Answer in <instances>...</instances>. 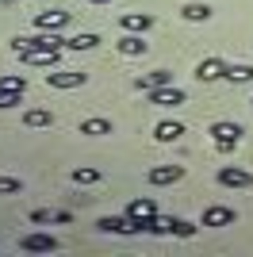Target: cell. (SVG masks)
Returning a JSON list of instances; mask_svg holds the SVG:
<instances>
[{"label":"cell","instance_id":"obj_1","mask_svg":"<svg viewBox=\"0 0 253 257\" xmlns=\"http://www.w3.org/2000/svg\"><path fill=\"white\" fill-rule=\"evenodd\" d=\"M62 39L58 31H39V35H20V39H12V50L16 54H27V50H62Z\"/></svg>","mask_w":253,"mask_h":257},{"label":"cell","instance_id":"obj_2","mask_svg":"<svg viewBox=\"0 0 253 257\" xmlns=\"http://www.w3.org/2000/svg\"><path fill=\"white\" fill-rule=\"evenodd\" d=\"M211 139H215V150L219 154H230L238 142H242V123H226V119H219V123H211V131H207Z\"/></svg>","mask_w":253,"mask_h":257},{"label":"cell","instance_id":"obj_3","mask_svg":"<svg viewBox=\"0 0 253 257\" xmlns=\"http://www.w3.org/2000/svg\"><path fill=\"white\" fill-rule=\"evenodd\" d=\"M184 88H177V85H161V88H150V104L154 107H180L184 104Z\"/></svg>","mask_w":253,"mask_h":257},{"label":"cell","instance_id":"obj_4","mask_svg":"<svg viewBox=\"0 0 253 257\" xmlns=\"http://www.w3.org/2000/svg\"><path fill=\"white\" fill-rule=\"evenodd\" d=\"M219 184L222 188H253V173L238 169V165H222L219 169Z\"/></svg>","mask_w":253,"mask_h":257},{"label":"cell","instance_id":"obj_5","mask_svg":"<svg viewBox=\"0 0 253 257\" xmlns=\"http://www.w3.org/2000/svg\"><path fill=\"white\" fill-rule=\"evenodd\" d=\"M20 249L23 253H54V249H58V238L54 234H23Z\"/></svg>","mask_w":253,"mask_h":257},{"label":"cell","instance_id":"obj_6","mask_svg":"<svg viewBox=\"0 0 253 257\" xmlns=\"http://www.w3.org/2000/svg\"><path fill=\"white\" fill-rule=\"evenodd\" d=\"M96 226H100L104 234H131V230H138L131 215H104V219H100Z\"/></svg>","mask_w":253,"mask_h":257},{"label":"cell","instance_id":"obj_7","mask_svg":"<svg viewBox=\"0 0 253 257\" xmlns=\"http://www.w3.org/2000/svg\"><path fill=\"white\" fill-rule=\"evenodd\" d=\"M65 23H69V12H62V8H50V12H39V16H35V27H39V31H62Z\"/></svg>","mask_w":253,"mask_h":257},{"label":"cell","instance_id":"obj_8","mask_svg":"<svg viewBox=\"0 0 253 257\" xmlns=\"http://www.w3.org/2000/svg\"><path fill=\"white\" fill-rule=\"evenodd\" d=\"M46 81H50L54 88H81L88 77L77 73V69H54V73H46Z\"/></svg>","mask_w":253,"mask_h":257},{"label":"cell","instance_id":"obj_9","mask_svg":"<svg viewBox=\"0 0 253 257\" xmlns=\"http://www.w3.org/2000/svg\"><path fill=\"white\" fill-rule=\"evenodd\" d=\"M196 77H200L203 85H207V81H219V77H226V62H222V58H203V62L196 65Z\"/></svg>","mask_w":253,"mask_h":257},{"label":"cell","instance_id":"obj_10","mask_svg":"<svg viewBox=\"0 0 253 257\" xmlns=\"http://www.w3.org/2000/svg\"><path fill=\"white\" fill-rule=\"evenodd\" d=\"M115 50L126 54V58H138V54H146V50H150V43H146L138 31H131V35H123V39L115 43Z\"/></svg>","mask_w":253,"mask_h":257},{"label":"cell","instance_id":"obj_11","mask_svg":"<svg viewBox=\"0 0 253 257\" xmlns=\"http://www.w3.org/2000/svg\"><path fill=\"white\" fill-rule=\"evenodd\" d=\"M203 226H234V207H222V204L207 207L203 211Z\"/></svg>","mask_w":253,"mask_h":257},{"label":"cell","instance_id":"obj_12","mask_svg":"<svg viewBox=\"0 0 253 257\" xmlns=\"http://www.w3.org/2000/svg\"><path fill=\"white\" fill-rule=\"evenodd\" d=\"M138 88H142V92H150V88H161V85H173V73H169V69H150V73H142L135 81Z\"/></svg>","mask_w":253,"mask_h":257},{"label":"cell","instance_id":"obj_13","mask_svg":"<svg viewBox=\"0 0 253 257\" xmlns=\"http://www.w3.org/2000/svg\"><path fill=\"white\" fill-rule=\"evenodd\" d=\"M180 177H184L180 165H154L150 169V184H177Z\"/></svg>","mask_w":253,"mask_h":257},{"label":"cell","instance_id":"obj_14","mask_svg":"<svg viewBox=\"0 0 253 257\" xmlns=\"http://www.w3.org/2000/svg\"><path fill=\"white\" fill-rule=\"evenodd\" d=\"M126 27V31H138V35H146L150 27H154V16H150V12H126L123 20H119Z\"/></svg>","mask_w":253,"mask_h":257},{"label":"cell","instance_id":"obj_15","mask_svg":"<svg viewBox=\"0 0 253 257\" xmlns=\"http://www.w3.org/2000/svg\"><path fill=\"white\" fill-rule=\"evenodd\" d=\"M58 54L62 50H27V54H20L27 65H42V69H54L58 65Z\"/></svg>","mask_w":253,"mask_h":257},{"label":"cell","instance_id":"obj_16","mask_svg":"<svg viewBox=\"0 0 253 257\" xmlns=\"http://www.w3.org/2000/svg\"><path fill=\"white\" fill-rule=\"evenodd\" d=\"M180 135H184V123H177V119H165V123L154 127V139L158 142H177Z\"/></svg>","mask_w":253,"mask_h":257},{"label":"cell","instance_id":"obj_17","mask_svg":"<svg viewBox=\"0 0 253 257\" xmlns=\"http://www.w3.org/2000/svg\"><path fill=\"white\" fill-rule=\"evenodd\" d=\"M180 16H184L188 23H207L211 20V8H207V4H200V0H192V4L180 8Z\"/></svg>","mask_w":253,"mask_h":257},{"label":"cell","instance_id":"obj_18","mask_svg":"<svg viewBox=\"0 0 253 257\" xmlns=\"http://www.w3.org/2000/svg\"><path fill=\"white\" fill-rule=\"evenodd\" d=\"M23 123H27L31 131H39V127H50V123H54V115L46 111V107H31V111L23 115Z\"/></svg>","mask_w":253,"mask_h":257},{"label":"cell","instance_id":"obj_19","mask_svg":"<svg viewBox=\"0 0 253 257\" xmlns=\"http://www.w3.org/2000/svg\"><path fill=\"white\" fill-rule=\"evenodd\" d=\"M65 46H69V50H96V46H100V39H96L92 31H84V35H73V39H65Z\"/></svg>","mask_w":253,"mask_h":257},{"label":"cell","instance_id":"obj_20","mask_svg":"<svg viewBox=\"0 0 253 257\" xmlns=\"http://www.w3.org/2000/svg\"><path fill=\"white\" fill-rule=\"evenodd\" d=\"M226 81L230 85H245V81H253V65H226Z\"/></svg>","mask_w":253,"mask_h":257},{"label":"cell","instance_id":"obj_21","mask_svg":"<svg viewBox=\"0 0 253 257\" xmlns=\"http://www.w3.org/2000/svg\"><path fill=\"white\" fill-rule=\"evenodd\" d=\"M81 135H111V119H84L81 123Z\"/></svg>","mask_w":253,"mask_h":257},{"label":"cell","instance_id":"obj_22","mask_svg":"<svg viewBox=\"0 0 253 257\" xmlns=\"http://www.w3.org/2000/svg\"><path fill=\"white\" fill-rule=\"evenodd\" d=\"M165 223H169V234H177V238L196 234V223H188V219H165Z\"/></svg>","mask_w":253,"mask_h":257},{"label":"cell","instance_id":"obj_23","mask_svg":"<svg viewBox=\"0 0 253 257\" xmlns=\"http://www.w3.org/2000/svg\"><path fill=\"white\" fill-rule=\"evenodd\" d=\"M0 92H27V77H0Z\"/></svg>","mask_w":253,"mask_h":257},{"label":"cell","instance_id":"obj_24","mask_svg":"<svg viewBox=\"0 0 253 257\" xmlns=\"http://www.w3.org/2000/svg\"><path fill=\"white\" fill-rule=\"evenodd\" d=\"M73 181H77V184H96V181H100V169L81 165V169H73Z\"/></svg>","mask_w":253,"mask_h":257},{"label":"cell","instance_id":"obj_25","mask_svg":"<svg viewBox=\"0 0 253 257\" xmlns=\"http://www.w3.org/2000/svg\"><path fill=\"white\" fill-rule=\"evenodd\" d=\"M23 184L16 181V177H0V196H12V192H20Z\"/></svg>","mask_w":253,"mask_h":257},{"label":"cell","instance_id":"obj_26","mask_svg":"<svg viewBox=\"0 0 253 257\" xmlns=\"http://www.w3.org/2000/svg\"><path fill=\"white\" fill-rule=\"evenodd\" d=\"M20 96H23V92H0V111L16 107V104H20Z\"/></svg>","mask_w":253,"mask_h":257},{"label":"cell","instance_id":"obj_27","mask_svg":"<svg viewBox=\"0 0 253 257\" xmlns=\"http://www.w3.org/2000/svg\"><path fill=\"white\" fill-rule=\"evenodd\" d=\"M54 215H58V211H46V207H39V211H31V223H54Z\"/></svg>","mask_w":253,"mask_h":257},{"label":"cell","instance_id":"obj_28","mask_svg":"<svg viewBox=\"0 0 253 257\" xmlns=\"http://www.w3.org/2000/svg\"><path fill=\"white\" fill-rule=\"evenodd\" d=\"M92 4H111V0H92Z\"/></svg>","mask_w":253,"mask_h":257},{"label":"cell","instance_id":"obj_29","mask_svg":"<svg viewBox=\"0 0 253 257\" xmlns=\"http://www.w3.org/2000/svg\"><path fill=\"white\" fill-rule=\"evenodd\" d=\"M4 4H8V0H4Z\"/></svg>","mask_w":253,"mask_h":257}]
</instances>
